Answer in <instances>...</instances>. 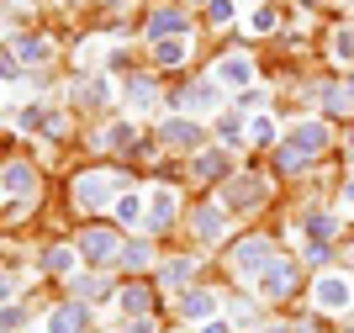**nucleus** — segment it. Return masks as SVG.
Segmentation results:
<instances>
[{
    "label": "nucleus",
    "instance_id": "obj_37",
    "mask_svg": "<svg viewBox=\"0 0 354 333\" xmlns=\"http://www.w3.org/2000/svg\"><path fill=\"white\" fill-rule=\"evenodd\" d=\"M349 101H354V80H349Z\"/></svg>",
    "mask_w": 354,
    "mask_h": 333
},
{
    "label": "nucleus",
    "instance_id": "obj_13",
    "mask_svg": "<svg viewBox=\"0 0 354 333\" xmlns=\"http://www.w3.org/2000/svg\"><path fill=\"white\" fill-rule=\"evenodd\" d=\"M212 307H217L212 291H191V296H185V318H212Z\"/></svg>",
    "mask_w": 354,
    "mask_h": 333
},
{
    "label": "nucleus",
    "instance_id": "obj_28",
    "mask_svg": "<svg viewBox=\"0 0 354 333\" xmlns=\"http://www.w3.org/2000/svg\"><path fill=\"white\" fill-rule=\"evenodd\" d=\"M64 264H69V249H48L43 254V270H64Z\"/></svg>",
    "mask_w": 354,
    "mask_h": 333
},
{
    "label": "nucleus",
    "instance_id": "obj_35",
    "mask_svg": "<svg viewBox=\"0 0 354 333\" xmlns=\"http://www.w3.org/2000/svg\"><path fill=\"white\" fill-rule=\"evenodd\" d=\"M127 333H148V323H133V328H127Z\"/></svg>",
    "mask_w": 354,
    "mask_h": 333
},
{
    "label": "nucleus",
    "instance_id": "obj_24",
    "mask_svg": "<svg viewBox=\"0 0 354 333\" xmlns=\"http://www.w3.org/2000/svg\"><path fill=\"white\" fill-rule=\"evenodd\" d=\"M127 96H133V106H148V101H153V80H133Z\"/></svg>",
    "mask_w": 354,
    "mask_h": 333
},
{
    "label": "nucleus",
    "instance_id": "obj_11",
    "mask_svg": "<svg viewBox=\"0 0 354 333\" xmlns=\"http://www.w3.org/2000/svg\"><path fill=\"white\" fill-rule=\"evenodd\" d=\"M222 80H227V85H249L254 64H249V58H227V64H222Z\"/></svg>",
    "mask_w": 354,
    "mask_h": 333
},
{
    "label": "nucleus",
    "instance_id": "obj_27",
    "mask_svg": "<svg viewBox=\"0 0 354 333\" xmlns=\"http://www.w3.org/2000/svg\"><path fill=\"white\" fill-rule=\"evenodd\" d=\"M180 58H185V43H159V64H180Z\"/></svg>",
    "mask_w": 354,
    "mask_h": 333
},
{
    "label": "nucleus",
    "instance_id": "obj_21",
    "mask_svg": "<svg viewBox=\"0 0 354 333\" xmlns=\"http://www.w3.org/2000/svg\"><path fill=\"white\" fill-rule=\"evenodd\" d=\"M185 101H191V106H217V85H191V90H185Z\"/></svg>",
    "mask_w": 354,
    "mask_h": 333
},
{
    "label": "nucleus",
    "instance_id": "obj_5",
    "mask_svg": "<svg viewBox=\"0 0 354 333\" xmlns=\"http://www.w3.org/2000/svg\"><path fill=\"white\" fill-rule=\"evenodd\" d=\"M90 328V312L80 302L74 307H59V312H53V318H48V333H85Z\"/></svg>",
    "mask_w": 354,
    "mask_h": 333
},
{
    "label": "nucleus",
    "instance_id": "obj_9",
    "mask_svg": "<svg viewBox=\"0 0 354 333\" xmlns=\"http://www.w3.org/2000/svg\"><path fill=\"white\" fill-rule=\"evenodd\" d=\"M317 302L323 307H349V280L344 276H323L317 280Z\"/></svg>",
    "mask_w": 354,
    "mask_h": 333
},
{
    "label": "nucleus",
    "instance_id": "obj_18",
    "mask_svg": "<svg viewBox=\"0 0 354 333\" xmlns=\"http://www.w3.org/2000/svg\"><path fill=\"white\" fill-rule=\"evenodd\" d=\"M307 228H312V238H333V233H339V222L328 217V212H312V217H307Z\"/></svg>",
    "mask_w": 354,
    "mask_h": 333
},
{
    "label": "nucleus",
    "instance_id": "obj_34",
    "mask_svg": "<svg viewBox=\"0 0 354 333\" xmlns=\"http://www.w3.org/2000/svg\"><path fill=\"white\" fill-rule=\"evenodd\" d=\"M6 296H11V276H6V270H0V302H6Z\"/></svg>",
    "mask_w": 354,
    "mask_h": 333
},
{
    "label": "nucleus",
    "instance_id": "obj_33",
    "mask_svg": "<svg viewBox=\"0 0 354 333\" xmlns=\"http://www.w3.org/2000/svg\"><path fill=\"white\" fill-rule=\"evenodd\" d=\"M0 80H16V64H11L6 53H0Z\"/></svg>",
    "mask_w": 354,
    "mask_h": 333
},
{
    "label": "nucleus",
    "instance_id": "obj_2",
    "mask_svg": "<svg viewBox=\"0 0 354 333\" xmlns=\"http://www.w3.org/2000/svg\"><path fill=\"white\" fill-rule=\"evenodd\" d=\"M111 190H117L111 174H80V180H74V201L85 206V212H95V206L111 201Z\"/></svg>",
    "mask_w": 354,
    "mask_h": 333
},
{
    "label": "nucleus",
    "instance_id": "obj_1",
    "mask_svg": "<svg viewBox=\"0 0 354 333\" xmlns=\"http://www.w3.org/2000/svg\"><path fill=\"white\" fill-rule=\"evenodd\" d=\"M323 143H328V127H323V122H307V127H296L291 138L281 143V170H301V164H307Z\"/></svg>",
    "mask_w": 354,
    "mask_h": 333
},
{
    "label": "nucleus",
    "instance_id": "obj_36",
    "mask_svg": "<svg viewBox=\"0 0 354 333\" xmlns=\"http://www.w3.org/2000/svg\"><path fill=\"white\" fill-rule=\"evenodd\" d=\"M344 196H349V206H354V186H349V190H344Z\"/></svg>",
    "mask_w": 354,
    "mask_h": 333
},
{
    "label": "nucleus",
    "instance_id": "obj_6",
    "mask_svg": "<svg viewBox=\"0 0 354 333\" xmlns=\"http://www.w3.org/2000/svg\"><path fill=\"white\" fill-rule=\"evenodd\" d=\"M259 201H265V180H233L227 186V206H238V212H249Z\"/></svg>",
    "mask_w": 354,
    "mask_h": 333
},
{
    "label": "nucleus",
    "instance_id": "obj_23",
    "mask_svg": "<svg viewBox=\"0 0 354 333\" xmlns=\"http://www.w3.org/2000/svg\"><path fill=\"white\" fill-rule=\"evenodd\" d=\"M117 217L122 222H138V217H143V201H138V196H122V201H117Z\"/></svg>",
    "mask_w": 354,
    "mask_h": 333
},
{
    "label": "nucleus",
    "instance_id": "obj_4",
    "mask_svg": "<svg viewBox=\"0 0 354 333\" xmlns=\"http://www.w3.org/2000/svg\"><path fill=\"white\" fill-rule=\"evenodd\" d=\"M80 254H85V260H111V254H117V233L111 228H90V233H80Z\"/></svg>",
    "mask_w": 354,
    "mask_h": 333
},
{
    "label": "nucleus",
    "instance_id": "obj_15",
    "mask_svg": "<svg viewBox=\"0 0 354 333\" xmlns=\"http://www.w3.org/2000/svg\"><path fill=\"white\" fill-rule=\"evenodd\" d=\"M0 180H6V190H16V196H21V190H32V170H27V164H11Z\"/></svg>",
    "mask_w": 354,
    "mask_h": 333
},
{
    "label": "nucleus",
    "instance_id": "obj_29",
    "mask_svg": "<svg viewBox=\"0 0 354 333\" xmlns=\"http://www.w3.org/2000/svg\"><path fill=\"white\" fill-rule=\"evenodd\" d=\"M122 307H127V312H143V307H148V291H127V296H122Z\"/></svg>",
    "mask_w": 354,
    "mask_h": 333
},
{
    "label": "nucleus",
    "instance_id": "obj_38",
    "mask_svg": "<svg viewBox=\"0 0 354 333\" xmlns=\"http://www.w3.org/2000/svg\"><path fill=\"white\" fill-rule=\"evenodd\" d=\"M270 333H286V328H270Z\"/></svg>",
    "mask_w": 354,
    "mask_h": 333
},
{
    "label": "nucleus",
    "instance_id": "obj_25",
    "mask_svg": "<svg viewBox=\"0 0 354 333\" xmlns=\"http://www.w3.org/2000/svg\"><path fill=\"white\" fill-rule=\"evenodd\" d=\"M80 101H85V106H101L106 101V80H90V85L80 90Z\"/></svg>",
    "mask_w": 354,
    "mask_h": 333
},
{
    "label": "nucleus",
    "instance_id": "obj_19",
    "mask_svg": "<svg viewBox=\"0 0 354 333\" xmlns=\"http://www.w3.org/2000/svg\"><path fill=\"white\" fill-rule=\"evenodd\" d=\"M191 270H196V260H175L169 270H164V286H180V280H191Z\"/></svg>",
    "mask_w": 354,
    "mask_h": 333
},
{
    "label": "nucleus",
    "instance_id": "obj_10",
    "mask_svg": "<svg viewBox=\"0 0 354 333\" xmlns=\"http://www.w3.org/2000/svg\"><path fill=\"white\" fill-rule=\"evenodd\" d=\"M196 138H201V127H196V122H164V143H196Z\"/></svg>",
    "mask_w": 354,
    "mask_h": 333
},
{
    "label": "nucleus",
    "instance_id": "obj_32",
    "mask_svg": "<svg viewBox=\"0 0 354 333\" xmlns=\"http://www.w3.org/2000/svg\"><path fill=\"white\" fill-rule=\"evenodd\" d=\"M227 16H233V6H227V0H212V21H227Z\"/></svg>",
    "mask_w": 354,
    "mask_h": 333
},
{
    "label": "nucleus",
    "instance_id": "obj_16",
    "mask_svg": "<svg viewBox=\"0 0 354 333\" xmlns=\"http://www.w3.org/2000/svg\"><path fill=\"white\" fill-rule=\"evenodd\" d=\"M74 291H80L85 302H101V296H106V291H111V286H106L101 276H80V280H74Z\"/></svg>",
    "mask_w": 354,
    "mask_h": 333
},
{
    "label": "nucleus",
    "instance_id": "obj_20",
    "mask_svg": "<svg viewBox=\"0 0 354 333\" xmlns=\"http://www.w3.org/2000/svg\"><path fill=\"white\" fill-rule=\"evenodd\" d=\"M21 58H27V64H43V58H48V43H43V37H21Z\"/></svg>",
    "mask_w": 354,
    "mask_h": 333
},
{
    "label": "nucleus",
    "instance_id": "obj_31",
    "mask_svg": "<svg viewBox=\"0 0 354 333\" xmlns=\"http://www.w3.org/2000/svg\"><path fill=\"white\" fill-rule=\"evenodd\" d=\"M106 143H117V148L133 143V127H127V122H122V127H111V138H106Z\"/></svg>",
    "mask_w": 354,
    "mask_h": 333
},
{
    "label": "nucleus",
    "instance_id": "obj_3",
    "mask_svg": "<svg viewBox=\"0 0 354 333\" xmlns=\"http://www.w3.org/2000/svg\"><path fill=\"white\" fill-rule=\"evenodd\" d=\"M259 291H265V296H291V291H296V264L275 260L265 276H259Z\"/></svg>",
    "mask_w": 354,
    "mask_h": 333
},
{
    "label": "nucleus",
    "instance_id": "obj_14",
    "mask_svg": "<svg viewBox=\"0 0 354 333\" xmlns=\"http://www.w3.org/2000/svg\"><path fill=\"white\" fill-rule=\"evenodd\" d=\"M196 233H201V238H217L222 233V212L217 206H201V212H196Z\"/></svg>",
    "mask_w": 354,
    "mask_h": 333
},
{
    "label": "nucleus",
    "instance_id": "obj_26",
    "mask_svg": "<svg viewBox=\"0 0 354 333\" xmlns=\"http://www.w3.org/2000/svg\"><path fill=\"white\" fill-rule=\"evenodd\" d=\"M21 127H27V132H37V127H53V122H48V111H37V106H27V111H21Z\"/></svg>",
    "mask_w": 354,
    "mask_h": 333
},
{
    "label": "nucleus",
    "instance_id": "obj_30",
    "mask_svg": "<svg viewBox=\"0 0 354 333\" xmlns=\"http://www.w3.org/2000/svg\"><path fill=\"white\" fill-rule=\"evenodd\" d=\"M11 328H21V312H16V307H0V333H11Z\"/></svg>",
    "mask_w": 354,
    "mask_h": 333
},
{
    "label": "nucleus",
    "instance_id": "obj_8",
    "mask_svg": "<svg viewBox=\"0 0 354 333\" xmlns=\"http://www.w3.org/2000/svg\"><path fill=\"white\" fill-rule=\"evenodd\" d=\"M238 270H270V244H265V238L238 244Z\"/></svg>",
    "mask_w": 354,
    "mask_h": 333
},
{
    "label": "nucleus",
    "instance_id": "obj_7",
    "mask_svg": "<svg viewBox=\"0 0 354 333\" xmlns=\"http://www.w3.org/2000/svg\"><path fill=\"white\" fill-rule=\"evenodd\" d=\"M148 32H153V43H175L180 32H191V27H185V16H180V11H153Z\"/></svg>",
    "mask_w": 354,
    "mask_h": 333
},
{
    "label": "nucleus",
    "instance_id": "obj_12",
    "mask_svg": "<svg viewBox=\"0 0 354 333\" xmlns=\"http://www.w3.org/2000/svg\"><path fill=\"white\" fill-rule=\"evenodd\" d=\"M169 217H175V196H169V190H159V196H153V206H148V222H153V228H164Z\"/></svg>",
    "mask_w": 354,
    "mask_h": 333
},
{
    "label": "nucleus",
    "instance_id": "obj_17",
    "mask_svg": "<svg viewBox=\"0 0 354 333\" xmlns=\"http://www.w3.org/2000/svg\"><path fill=\"white\" fill-rule=\"evenodd\" d=\"M222 170H227V154H207V159H196V174H201V180H217Z\"/></svg>",
    "mask_w": 354,
    "mask_h": 333
},
{
    "label": "nucleus",
    "instance_id": "obj_22",
    "mask_svg": "<svg viewBox=\"0 0 354 333\" xmlns=\"http://www.w3.org/2000/svg\"><path fill=\"white\" fill-rule=\"evenodd\" d=\"M122 264H127V270H143L148 264V244H127L122 249Z\"/></svg>",
    "mask_w": 354,
    "mask_h": 333
}]
</instances>
